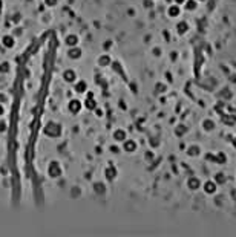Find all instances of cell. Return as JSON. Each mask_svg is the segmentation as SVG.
I'll list each match as a JSON object with an SVG mask.
<instances>
[{
  "label": "cell",
  "instance_id": "cell-20",
  "mask_svg": "<svg viewBox=\"0 0 236 237\" xmlns=\"http://www.w3.org/2000/svg\"><path fill=\"white\" fill-rule=\"evenodd\" d=\"M0 11H2V0H0Z\"/></svg>",
  "mask_w": 236,
  "mask_h": 237
},
{
  "label": "cell",
  "instance_id": "cell-8",
  "mask_svg": "<svg viewBox=\"0 0 236 237\" xmlns=\"http://www.w3.org/2000/svg\"><path fill=\"white\" fill-rule=\"evenodd\" d=\"M123 147H124L126 151H133V150L137 148V144H135V141H132V139H126Z\"/></svg>",
  "mask_w": 236,
  "mask_h": 237
},
{
  "label": "cell",
  "instance_id": "cell-10",
  "mask_svg": "<svg viewBox=\"0 0 236 237\" xmlns=\"http://www.w3.org/2000/svg\"><path fill=\"white\" fill-rule=\"evenodd\" d=\"M86 87H88V84H86V81H78L77 84H75V91L78 92V93H81V92L86 91Z\"/></svg>",
  "mask_w": 236,
  "mask_h": 237
},
{
  "label": "cell",
  "instance_id": "cell-19",
  "mask_svg": "<svg viewBox=\"0 0 236 237\" xmlns=\"http://www.w3.org/2000/svg\"><path fill=\"white\" fill-rule=\"evenodd\" d=\"M3 112H5V109H3V106L0 104V115H3Z\"/></svg>",
  "mask_w": 236,
  "mask_h": 237
},
{
  "label": "cell",
  "instance_id": "cell-6",
  "mask_svg": "<svg viewBox=\"0 0 236 237\" xmlns=\"http://www.w3.org/2000/svg\"><path fill=\"white\" fill-rule=\"evenodd\" d=\"M66 44L69 46V48H74V46H77L78 44V37L75 35V34H71V35L66 37Z\"/></svg>",
  "mask_w": 236,
  "mask_h": 237
},
{
  "label": "cell",
  "instance_id": "cell-9",
  "mask_svg": "<svg viewBox=\"0 0 236 237\" xmlns=\"http://www.w3.org/2000/svg\"><path fill=\"white\" fill-rule=\"evenodd\" d=\"M49 174H51L52 178H55V176L60 174V168H58V165L55 164V162H52V164L49 165Z\"/></svg>",
  "mask_w": 236,
  "mask_h": 237
},
{
  "label": "cell",
  "instance_id": "cell-13",
  "mask_svg": "<svg viewBox=\"0 0 236 237\" xmlns=\"http://www.w3.org/2000/svg\"><path fill=\"white\" fill-rule=\"evenodd\" d=\"M109 61H110L109 55H101V57H100V64H101V66H106Z\"/></svg>",
  "mask_w": 236,
  "mask_h": 237
},
{
  "label": "cell",
  "instance_id": "cell-5",
  "mask_svg": "<svg viewBox=\"0 0 236 237\" xmlns=\"http://www.w3.org/2000/svg\"><path fill=\"white\" fill-rule=\"evenodd\" d=\"M68 55H69V58L77 60V58H80V57H81V49H78L77 46H74V48H71V49H69Z\"/></svg>",
  "mask_w": 236,
  "mask_h": 237
},
{
  "label": "cell",
  "instance_id": "cell-18",
  "mask_svg": "<svg viewBox=\"0 0 236 237\" xmlns=\"http://www.w3.org/2000/svg\"><path fill=\"white\" fill-rule=\"evenodd\" d=\"M0 132H5V124H3V123L0 124Z\"/></svg>",
  "mask_w": 236,
  "mask_h": 237
},
{
  "label": "cell",
  "instance_id": "cell-15",
  "mask_svg": "<svg viewBox=\"0 0 236 237\" xmlns=\"http://www.w3.org/2000/svg\"><path fill=\"white\" fill-rule=\"evenodd\" d=\"M195 8H196V3H195L193 0L187 2V9H190V11H192V9H195Z\"/></svg>",
  "mask_w": 236,
  "mask_h": 237
},
{
  "label": "cell",
  "instance_id": "cell-12",
  "mask_svg": "<svg viewBox=\"0 0 236 237\" xmlns=\"http://www.w3.org/2000/svg\"><path fill=\"white\" fill-rule=\"evenodd\" d=\"M204 188H205V193H215V190H216V185L213 182H207L204 185Z\"/></svg>",
  "mask_w": 236,
  "mask_h": 237
},
{
  "label": "cell",
  "instance_id": "cell-4",
  "mask_svg": "<svg viewBox=\"0 0 236 237\" xmlns=\"http://www.w3.org/2000/svg\"><path fill=\"white\" fill-rule=\"evenodd\" d=\"M81 110V103L78 101V100H74L69 103V112H72V113H78Z\"/></svg>",
  "mask_w": 236,
  "mask_h": 237
},
{
  "label": "cell",
  "instance_id": "cell-3",
  "mask_svg": "<svg viewBox=\"0 0 236 237\" xmlns=\"http://www.w3.org/2000/svg\"><path fill=\"white\" fill-rule=\"evenodd\" d=\"M113 139H115V141H118V142H121V141H126V132H124L123 128H118V130H115V132H113Z\"/></svg>",
  "mask_w": 236,
  "mask_h": 237
},
{
  "label": "cell",
  "instance_id": "cell-16",
  "mask_svg": "<svg viewBox=\"0 0 236 237\" xmlns=\"http://www.w3.org/2000/svg\"><path fill=\"white\" fill-rule=\"evenodd\" d=\"M45 3L48 6H54V5H57V0H45Z\"/></svg>",
  "mask_w": 236,
  "mask_h": 237
},
{
  "label": "cell",
  "instance_id": "cell-7",
  "mask_svg": "<svg viewBox=\"0 0 236 237\" xmlns=\"http://www.w3.org/2000/svg\"><path fill=\"white\" fill-rule=\"evenodd\" d=\"M187 185H189V188H190V190H196V188H200V187H201V182H200V179H198V178H190V179H189V182H187Z\"/></svg>",
  "mask_w": 236,
  "mask_h": 237
},
{
  "label": "cell",
  "instance_id": "cell-2",
  "mask_svg": "<svg viewBox=\"0 0 236 237\" xmlns=\"http://www.w3.org/2000/svg\"><path fill=\"white\" fill-rule=\"evenodd\" d=\"M63 78H65V81H68V83H74L75 78H77V73L74 72L72 69H66V71L63 72Z\"/></svg>",
  "mask_w": 236,
  "mask_h": 237
},
{
  "label": "cell",
  "instance_id": "cell-11",
  "mask_svg": "<svg viewBox=\"0 0 236 237\" xmlns=\"http://www.w3.org/2000/svg\"><path fill=\"white\" fill-rule=\"evenodd\" d=\"M178 14H180V6H178V5H173V6H170V8H169V16L176 17Z\"/></svg>",
  "mask_w": 236,
  "mask_h": 237
},
{
  "label": "cell",
  "instance_id": "cell-21",
  "mask_svg": "<svg viewBox=\"0 0 236 237\" xmlns=\"http://www.w3.org/2000/svg\"><path fill=\"white\" fill-rule=\"evenodd\" d=\"M2 46H3V44H2V41H0V49H2Z\"/></svg>",
  "mask_w": 236,
  "mask_h": 237
},
{
  "label": "cell",
  "instance_id": "cell-1",
  "mask_svg": "<svg viewBox=\"0 0 236 237\" xmlns=\"http://www.w3.org/2000/svg\"><path fill=\"white\" fill-rule=\"evenodd\" d=\"M2 44L5 46V48H8V49H11V48H14V44H16V40H14V37L12 35H3L2 37Z\"/></svg>",
  "mask_w": 236,
  "mask_h": 237
},
{
  "label": "cell",
  "instance_id": "cell-14",
  "mask_svg": "<svg viewBox=\"0 0 236 237\" xmlns=\"http://www.w3.org/2000/svg\"><path fill=\"white\" fill-rule=\"evenodd\" d=\"M9 71V64L8 63H0V73H6Z\"/></svg>",
  "mask_w": 236,
  "mask_h": 237
},
{
  "label": "cell",
  "instance_id": "cell-17",
  "mask_svg": "<svg viewBox=\"0 0 236 237\" xmlns=\"http://www.w3.org/2000/svg\"><path fill=\"white\" fill-rule=\"evenodd\" d=\"M196 150H198L196 147H192V148L189 150V153H190V155H196Z\"/></svg>",
  "mask_w": 236,
  "mask_h": 237
}]
</instances>
